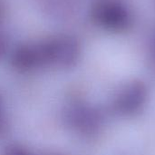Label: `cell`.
I'll use <instances>...</instances> for the list:
<instances>
[{
	"label": "cell",
	"instance_id": "6da1fadb",
	"mask_svg": "<svg viewBox=\"0 0 155 155\" xmlns=\"http://www.w3.org/2000/svg\"><path fill=\"white\" fill-rule=\"evenodd\" d=\"M95 20L104 28L122 31L128 27L131 18L126 8L117 3H103L94 10Z\"/></svg>",
	"mask_w": 155,
	"mask_h": 155
},
{
	"label": "cell",
	"instance_id": "7a4b0ae2",
	"mask_svg": "<svg viewBox=\"0 0 155 155\" xmlns=\"http://www.w3.org/2000/svg\"><path fill=\"white\" fill-rule=\"evenodd\" d=\"M145 88L142 84H131L119 99V107L125 113H133L140 108L145 99Z\"/></svg>",
	"mask_w": 155,
	"mask_h": 155
},
{
	"label": "cell",
	"instance_id": "3957f363",
	"mask_svg": "<svg viewBox=\"0 0 155 155\" xmlns=\"http://www.w3.org/2000/svg\"><path fill=\"white\" fill-rule=\"evenodd\" d=\"M4 155H34L31 153V152H29L28 150L21 147V146H10L8 147Z\"/></svg>",
	"mask_w": 155,
	"mask_h": 155
},
{
	"label": "cell",
	"instance_id": "277c9868",
	"mask_svg": "<svg viewBox=\"0 0 155 155\" xmlns=\"http://www.w3.org/2000/svg\"><path fill=\"white\" fill-rule=\"evenodd\" d=\"M6 127H7V122H6L3 104H2V101L0 98V134H4L5 132Z\"/></svg>",
	"mask_w": 155,
	"mask_h": 155
},
{
	"label": "cell",
	"instance_id": "5b68a950",
	"mask_svg": "<svg viewBox=\"0 0 155 155\" xmlns=\"http://www.w3.org/2000/svg\"><path fill=\"white\" fill-rule=\"evenodd\" d=\"M42 155H60V154H54V153H47V154H42Z\"/></svg>",
	"mask_w": 155,
	"mask_h": 155
}]
</instances>
